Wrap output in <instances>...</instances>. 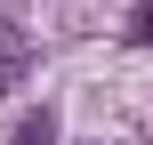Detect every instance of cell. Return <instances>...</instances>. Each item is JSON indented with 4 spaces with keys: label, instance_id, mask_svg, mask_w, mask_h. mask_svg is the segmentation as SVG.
Masks as SVG:
<instances>
[{
    "label": "cell",
    "instance_id": "obj_2",
    "mask_svg": "<svg viewBox=\"0 0 153 145\" xmlns=\"http://www.w3.org/2000/svg\"><path fill=\"white\" fill-rule=\"evenodd\" d=\"M8 145H56V113H48V105H40V113H24Z\"/></svg>",
    "mask_w": 153,
    "mask_h": 145
},
{
    "label": "cell",
    "instance_id": "obj_1",
    "mask_svg": "<svg viewBox=\"0 0 153 145\" xmlns=\"http://www.w3.org/2000/svg\"><path fill=\"white\" fill-rule=\"evenodd\" d=\"M24 73H32V32L24 24H0V97L24 89Z\"/></svg>",
    "mask_w": 153,
    "mask_h": 145
},
{
    "label": "cell",
    "instance_id": "obj_3",
    "mask_svg": "<svg viewBox=\"0 0 153 145\" xmlns=\"http://www.w3.org/2000/svg\"><path fill=\"white\" fill-rule=\"evenodd\" d=\"M129 48H153V0L137 8V16H129Z\"/></svg>",
    "mask_w": 153,
    "mask_h": 145
}]
</instances>
